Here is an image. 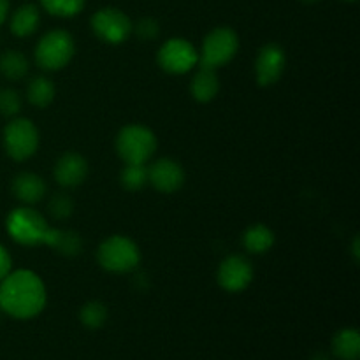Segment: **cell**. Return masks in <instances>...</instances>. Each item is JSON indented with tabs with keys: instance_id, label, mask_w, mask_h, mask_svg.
<instances>
[{
	"instance_id": "1",
	"label": "cell",
	"mask_w": 360,
	"mask_h": 360,
	"mask_svg": "<svg viewBox=\"0 0 360 360\" xmlns=\"http://www.w3.org/2000/svg\"><path fill=\"white\" fill-rule=\"evenodd\" d=\"M46 301V287L34 271H14L0 281V309L13 319H34L44 309Z\"/></svg>"
},
{
	"instance_id": "2",
	"label": "cell",
	"mask_w": 360,
	"mask_h": 360,
	"mask_svg": "<svg viewBox=\"0 0 360 360\" xmlns=\"http://www.w3.org/2000/svg\"><path fill=\"white\" fill-rule=\"evenodd\" d=\"M11 238L23 246L46 245L49 234V225L39 211L34 207H16L9 213L6 221Z\"/></svg>"
},
{
	"instance_id": "3",
	"label": "cell",
	"mask_w": 360,
	"mask_h": 360,
	"mask_svg": "<svg viewBox=\"0 0 360 360\" xmlns=\"http://www.w3.org/2000/svg\"><path fill=\"white\" fill-rule=\"evenodd\" d=\"M116 151L125 164H146L157 151V137L144 125H127L116 136Z\"/></svg>"
},
{
	"instance_id": "4",
	"label": "cell",
	"mask_w": 360,
	"mask_h": 360,
	"mask_svg": "<svg viewBox=\"0 0 360 360\" xmlns=\"http://www.w3.org/2000/svg\"><path fill=\"white\" fill-rule=\"evenodd\" d=\"M97 259L109 273L123 274L136 269L141 262L139 246L125 236H111L98 246Z\"/></svg>"
},
{
	"instance_id": "5",
	"label": "cell",
	"mask_w": 360,
	"mask_h": 360,
	"mask_svg": "<svg viewBox=\"0 0 360 360\" xmlns=\"http://www.w3.org/2000/svg\"><path fill=\"white\" fill-rule=\"evenodd\" d=\"M239 37L232 28L218 27L206 35L199 51V65L217 70L238 55Z\"/></svg>"
},
{
	"instance_id": "6",
	"label": "cell",
	"mask_w": 360,
	"mask_h": 360,
	"mask_svg": "<svg viewBox=\"0 0 360 360\" xmlns=\"http://www.w3.org/2000/svg\"><path fill=\"white\" fill-rule=\"evenodd\" d=\"M76 44L69 32L51 30L39 41L35 60L44 70H60L72 60Z\"/></svg>"
},
{
	"instance_id": "7",
	"label": "cell",
	"mask_w": 360,
	"mask_h": 360,
	"mask_svg": "<svg viewBox=\"0 0 360 360\" xmlns=\"http://www.w3.org/2000/svg\"><path fill=\"white\" fill-rule=\"evenodd\" d=\"M4 148L18 162L28 160L39 148V130L28 118H16L4 129Z\"/></svg>"
},
{
	"instance_id": "8",
	"label": "cell",
	"mask_w": 360,
	"mask_h": 360,
	"mask_svg": "<svg viewBox=\"0 0 360 360\" xmlns=\"http://www.w3.org/2000/svg\"><path fill=\"white\" fill-rule=\"evenodd\" d=\"M158 65L169 74H186L199 63V51L192 42L172 37L158 49Z\"/></svg>"
},
{
	"instance_id": "9",
	"label": "cell",
	"mask_w": 360,
	"mask_h": 360,
	"mask_svg": "<svg viewBox=\"0 0 360 360\" xmlns=\"http://www.w3.org/2000/svg\"><path fill=\"white\" fill-rule=\"evenodd\" d=\"M91 28L101 41L108 44H122L130 37L134 25L123 11L104 7L91 16Z\"/></svg>"
},
{
	"instance_id": "10",
	"label": "cell",
	"mask_w": 360,
	"mask_h": 360,
	"mask_svg": "<svg viewBox=\"0 0 360 360\" xmlns=\"http://www.w3.org/2000/svg\"><path fill=\"white\" fill-rule=\"evenodd\" d=\"M253 281V266L245 255H229L218 267V283L227 292H243Z\"/></svg>"
},
{
	"instance_id": "11",
	"label": "cell",
	"mask_w": 360,
	"mask_h": 360,
	"mask_svg": "<svg viewBox=\"0 0 360 360\" xmlns=\"http://www.w3.org/2000/svg\"><path fill=\"white\" fill-rule=\"evenodd\" d=\"M287 67V53L278 44H267L260 48L255 60V77L260 86H271L278 83Z\"/></svg>"
},
{
	"instance_id": "12",
	"label": "cell",
	"mask_w": 360,
	"mask_h": 360,
	"mask_svg": "<svg viewBox=\"0 0 360 360\" xmlns=\"http://www.w3.org/2000/svg\"><path fill=\"white\" fill-rule=\"evenodd\" d=\"M148 183L162 193L178 192L185 183V171L172 158H160L148 169Z\"/></svg>"
},
{
	"instance_id": "13",
	"label": "cell",
	"mask_w": 360,
	"mask_h": 360,
	"mask_svg": "<svg viewBox=\"0 0 360 360\" xmlns=\"http://www.w3.org/2000/svg\"><path fill=\"white\" fill-rule=\"evenodd\" d=\"M88 176V162L79 153L62 155L55 165V179L58 185L65 186V188H74L79 186L81 183L86 179Z\"/></svg>"
},
{
	"instance_id": "14",
	"label": "cell",
	"mask_w": 360,
	"mask_h": 360,
	"mask_svg": "<svg viewBox=\"0 0 360 360\" xmlns=\"http://www.w3.org/2000/svg\"><path fill=\"white\" fill-rule=\"evenodd\" d=\"M13 192L21 202L35 204L44 199L46 183L41 176L34 174V172H21L14 178Z\"/></svg>"
},
{
	"instance_id": "15",
	"label": "cell",
	"mask_w": 360,
	"mask_h": 360,
	"mask_svg": "<svg viewBox=\"0 0 360 360\" xmlns=\"http://www.w3.org/2000/svg\"><path fill=\"white\" fill-rule=\"evenodd\" d=\"M190 90L195 101L199 102H211L220 91V81H218L217 70L200 67L199 72L193 76Z\"/></svg>"
},
{
	"instance_id": "16",
	"label": "cell",
	"mask_w": 360,
	"mask_h": 360,
	"mask_svg": "<svg viewBox=\"0 0 360 360\" xmlns=\"http://www.w3.org/2000/svg\"><path fill=\"white\" fill-rule=\"evenodd\" d=\"M49 248H53L55 252L62 253L65 257H74L77 253H81L83 248V241H81L79 234L72 231H62V229H49L48 239H46V245Z\"/></svg>"
},
{
	"instance_id": "17",
	"label": "cell",
	"mask_w": 360,
	"mask_h": 360,
	"mask_svg": "<svg viewBox=\"0 0 360 360\" xmlns=\"http://www.w3.org/2000/svg\"><path fill=\"white\" fill-rule=\"evenodd\" d=\"M333 354L340 360H359L360 336L357 329H341L333 338Z\"/></svg>"
},
{
	"instance_id": "18",
	"label": "cell",
	"mask_w": 360,
	"mask_h": 360,
	"mask_svg": "<svg viewBox=\"0 0 360 360\" xmlns=\"http://www.w3.org/2000/svg\"><path fill=\"white\" fill-rule=\"evenodd\" d=\"M274 232L267 225L257 224L246 229L243 234V246L250 253H266L274 245Z\"/></svg>"
},
{
	"instance_id": "19",
	"label": "cell",
	"mask_w": 360,
	"mask_h": 360,
	"mask_svg": "<svg viewBox=\"0 0 360 360\" xmlns=\"http://www.w3.org/2000/svg\"><path fill=\"white\" fill-rule=\"evenodd\" d=\"M39 9L34 4H27V6H21L16 13L11 18V30L18 37H28V35L34 34L39 27Z\"/></svg>"
},
{
	"instance_id": "20",
	"label": "cell",
	"mask_w": 360,
	"mask_h": 360,
	"mask_svg": "<svg viewBox=\"0 0 360 360\" xmlns=\"http://www.w3.org/2000/svg\"><path fill=\"white\" fill-rule=\"evenodd\" d=\"M27 97L30 104L37 105V108H46L55 98V84L51 79L44 76H37L28 83Z\"/></svg>"
},
{
	"instance_id": "21",
	"label": "cell",
	"mask_w": 360,
	"mask_h": 360,
	"mask_svg": "<svg viewBox=\"0 0 360 360\" xmlns=\"http://www.w3.org/2000/svg\"><path fill=\"white\" fill-rule=\"evenodd\" d=\"M0 72L7 79L18 81L28 72V60L20 51H6L0 56Z\"/></svg>"
},
{
	"instance_id": "22",
	"label": "cell",
	"mask_w": 360,
	"mask_h": 360,
	"mask_svg": "<svg viewBox=\"0 0 360 360\" xmlns=\"http://www.w3.org/2000/svg\"><path fill=\"white\" fill-rule=\"evenodd\" d=\"M79 319L86 329H101L108 320V308L104 302L90 301L81 308Z\"/></svg>"
},
{
	"instance_id": "23",
	"label": "cell",
	"mask_w": 360,
	"mask_h": 360,
	"mask_svg": "<svg viewBox=\"0 0 360 360\" xmlns=\"http://www.w3.org/2000/svg\"><path fill=\"white\" fill-rule=\"evenodd\" d=\"M120 181L127 190H132V192L144 188L148 185L146 164H127L120 176Z\"/></svg>"
},
{
	"instance_id": "24",
	"label": "cell",
	"mask_w": 360,
	"mask_h": 360,
	"mask_svg": "<svg viewBox=\"0 0 360 360\" xmlns=\"http://www.w3.org/2000/svg\"><path fill=\"white\" fill-rule=\"evenodd\" d=\"M41 4L49 14L60 18L76 16L84 7V0H41Z\"/></svg>"
},
{
	"instance_id": "25",
	"label": "cell",
	"mask_w": 360,
	"mask_h": 360,
	"mask_svg": "<svg viewBox=\"0 0 360 360\" xmlns=\"http://www.w3.org/2000/svg\"><path fill=\"white\" fill-rule=\"evenodd\" d=\"M21 109V98L16 90L4 88L0 90V115L16 116Z\"/></svg>"
},
{
	"instance_id": "26",
	"label": "cell",
	"mask_w": 360,
	"mask_h": 360,
	"mask_svg": "<svg viewBox=\"0 0 360 360\" xmlns=\"http://www.w3.org/2000/svg\"><path fill=\"white\" fill-rule=\"evenodd\" d=\"M74 211V202L67 193H56L49 200V213L58 220L69 218Z\"/></svg>"
},
{
	"instance_id": "27",
	"label": "cell",
	"mask_w": 360,
	"mask_h": 360,
	"mask_svg": "<svg viewBox=\"0 0 360 360\" xmlns=\"http://www.w3.org/2000/svg\"><path fill=\"white\" fill-rule=\"evenodd\" d=\"M160 28H158V23L153 20V18H144L139 23L136 25V34L139 35L143 41H153L158 35Z\"/></svg>"
},
{
	"instance_id": "28",
	"label": "cell",
	"mask_w": 360,
	"mask_h": 360,
	"mask_svg": "<svg viewBox=\"0 0 360 360\" xmlns=\"http://www.w3.org/2000/svg\"><path fill=\"white\" fill-rule=\"evenodd\" d=\"M11 267H13V260H11L9 252L0 245V281L11 273Z\"/></svg>"
},
{
	"instance_id": "29",
	"label": "cell",
	"mask_w": 360,
	"mask_h": 360,
	"mask_svg": "<svg viewBox=\"0 0 360 360\" xmlns=\"http://www.w3.org/2000/svg\"><path fill=\"white\" fill-rule=\"evenodd\" d=\"M7 14H9V0H0V25L6 21Z\"/></svg>"
},
{
	"instance_id": "30",
	"label": "cell",
	"mask_w": 360,
	"mask_h": 360,
	"mask_svg": "<svg viewBox=\"0 0 360 360\" xmlns=\"http://www.w3.org/2000/svg\"><path fill=\"white\" fill-rule=\"evenodd\" d=\"M311 360H333V359H330L329 354H323V352H319V354L313 355Z\"/></svg>"
},
{
	"instance_id": "31",
	"label": "cell",
	"mask_w": 360,
	"mask_h": 360,
	"mask_svg": "<svg viewBox=\"0 0 360 360\" xmlns=\"http://www.w3.org/2000/svg\"><path fill=\"white\" fill-rule=\"evenodd\" d=\"M354 255H355V260H359V239L355 238L354 241Z\"/></svg>"
},
{
	"instance_id": "32",
	"label": "cell",
	"mask_w": 360,
	"mask_h": 360,
	"mask_svg": "<svg viewBox=\"0 0 360 360\" xmlns=\"http://www.w3.org/2000/svg\"><path fill=\"white\" fill-rule=\"evenodd\" d=\"M301 2H306V4H315V2H319V0H301Z\"/></svg>"
},
{
	"instance_id": "33",
	"label": "cell",
	"mask_w": 360,
	"mask_h": 360,
	"mask_svg": "<svg viewBox=\"0 0 360 360\" xmlns=\"http://www.w3.org/2000/svg\"><path fill=\"white\" fill-rule=\"evenodd\" d=\"M347 2H355V0H347Z\"/></svg>"
},
{
	"instance_id": "34",
	"label": "cell",
	"mask_w": 360,
	"mask_h": 360,
	"mask_svg": "<svg viewBox=\"0 0 360 360\" xmlns=\"http://www.w3.org/2000/svg\"><path fill=\"white\" fill-rule=\"evenodd\" d=\"M0 311H2V309H0Z\"/></svg>"
}]
</instances>
